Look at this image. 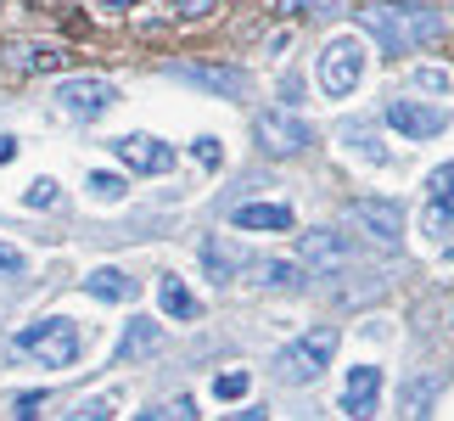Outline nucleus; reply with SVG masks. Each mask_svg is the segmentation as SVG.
<instances>
[{
  "label": "nucleus",
  "instance_id": "obj_8",
  "mask_svg": "<svg viewBox=\"0 0 454 421\" xmlns=\"http://www.w3.org/2000/svg\"><path fill=\"white\" fill-rule=\"evenodd\" d=\"M387 124L410 140H432V135L449 130V118L438 107H427V101H415V96H398V101H387Z\"/></svg>",
  "mask_w": 454,
  "mask_h": 421
},
{
  "label": "nucleus",
  "instance_id": "obj_12",
  "mask_svg": "<svg viewBox=\"0 0 454 421\" xmlns=\"http://www.w3.org/2000/svg\"><path fill=\"white\" fill-rule=\"evenodd\" d=\"M376 393H381V371L376 365H354L348 382H342V416H371Z\"/></svg>",
  "mask_w": 454,
  "mask_h": 421
},
{
  "label": "nucleus",
  "instance_id": "obj_31",
  "mask_svg": "<svg viewBox=\"0 0 454 421\" xmlns=\"http://www.w3.org/2000/svg\"><path fill=\"white\" fill-rule=\"evenodd\" d=\"M23 203H28V208H51V203H57V180H34V186L23 191Z\"/></svg>",
  "mask_w": 454,
  "mask_h": 421
},
{
  "label": "nucleus",
  "instance_id": "obj_3",
  "mask_svg": "<svg viewBox=\"0 0 454 421\" xmlns=\"http://www.w3.org/2000/svg\"><path fill=\"white\" fill-rule=\"evenodd\" d=\"M12 348L17 354H28V360H40V365H74L79 360V331H74V321H62V314H51V321H34V326H23L12 338Z\"/></svg>",
  "mask_w": 454,
  "mask_h": 421
},
{
  "label": "nucleus",
  "instance_id": "obj_7",
  "mask_svg": "<svg viewBox=\"0 0 454 421\" xmlns=\"http://www.w3.org/2000/svg\"><path fill=\"white\" fill-rule=\"evenodd\" d=\"M118 101V84L113 79H62L57 84V107L74 113V118H101Z\"/></svg>",
  "mask_w": 454,
  "mask_h": 421
},
{
  "label": "nucleus",
  "instance_id": "obj_22",
  "mask_svg": "<svg viewBox=\"0 0 454 421\" xmlns=\"http://www.w3.org/2000/svg\"><path fill=\"white\" fill-rule=\"evenodd\" d=\"M348 0H275V12H309V17H331V12H342Z\"/></svg>",
  "mask_w": 454,
  "mask_h": 421
},
{
  "label": "nucleus",
  "instance_id": "obj_29",
  "mask_svg": "<svg viewBox=\"0 0 454 421\" xmlns=\"http://www.w3.org/2000/svg\"><path fill=\"white\" fill-rule=\"evenodd\" d=\"M342 140H354V147H359L364 157H376V163H381V157H387V152H381L376 140H371V130H364V124H348V130H342Z\"/></svg>",
  "mask_w": 454,
  "mask_h": 421
},
{
  "label": "nucleus",
  "instance_id": "obj_20",
  "mask_svg": "<svg viewBox=\"0 0 454 421\" xmlns=\"http://www.w3.org/2000/svg\"><path fill=\"white\" fill-rule=\"evenodd\" d=\"M427 399H438V377H415L398 393V416H427Z\"/></svg>",
  "mask_w": 454,
  "mask_h": 421
},
{
  "label": "nucleus",
  "instance_id": "obj_37",
  "mask_svg": "<svg viewBox=\"0 0 454 421\" xmlns=\"http://www.w3.org/2000/svg\"><path fill=\"white\" fill-rule=\"evenodd\" d=\"M449 258H454V248H449Z\"/></svg>",
  "mask_w": 454,
  "mask_h": 421
},
{
  "label": "nucleus",
  "instance_id": "obj_16",
  "mask_svg": "<svg viewBox=\"0 0 454 421\" xmlns=\"http://www.w3.org/2000/svg\"><path fill=\"white\" fill-rule=\"evenodd\" d=\"M236 231H292V208L286 203H241Z\"/></svg>",
  "mask_w": 454,
  "mask_h": 421
},
{
  "label": "nucleus",
  "instance_id": "obj_35",
  "mask_svg": "<svg viewBox=\"0 0 454 421\" xmlns=\"http://www.w3.org/2000/svg\"><path fill=\"white\" fill-rule=\"evenodd\" d=\"M17 157V140H0V163H12Z\"/></svg>",
  "mask_w": 454,
  "mask_h": 421
},
{
  "label": "nucleus",
  "instance_id": "obj_18",
  "mask_svg": "<svg viewBox=\"0 0 454 421\" xmlns=\"http://www.w3.org/2000/svg\"><path fill=\"white\" fill-rule=\"evenodd\" d=\"M157 304H163L168 321H197V298H191V287L180 275H163L157 281Z\"/></svg>",
  "mask_w": 454,
  "mask_h": 421
},
{
  "label": "nucleus",
  "instance_id": "obj_15",
  "mask_svg": "<svg viewBox=\"0 0 454 421\" xmlns=\"http://www.w3.org/2000/svg\"><path fill=\"white\" fill-rule=\"evenodd\" d=\"M247 265H253V258L241 253L236 242H224V236H207V242H202V270L214 275V281H231L236 270H247Z\"/></svg>",
  "mask_w": 454,
  "mask_h": 421
},
{
  "label": "nucleus",
  "instance_id": "obj_19",
  "mask_svg": "<svg viewBox=\"0 0 454 421\" xmlns=\"http://www.w3.org/2000/svg\"><path fill=\"white\" fill-rule=\"evenodd\" d=\"M253 281L258 287H292V281L303 275V265H292V258H253Z\"/></svg>",
  "mask_w": 454,
  "mask_h": 421
},
{
  "label": "nucleus",
  "instance_id": "obj_5",
  "mask_svg": "<svg viewBox=\"0 0 454 421\" xmlns=\"http://www.w3.org/2000/svg\"><path fill=\"white\" fill-rule=\"evenodd\" d=\"M253 135H258V147H264L270 157H292V152H303L314 140V130L292 107H264L253 118Z\"/></svg>",
  "mask_w": 454,
  "mask_h": 421
},
{
  "label": "nucleus",
  "instance_id": "obj_9",
  "mask_svg": "<svg viewBox=\"0 0 454 421\" xmlns=\"http://www.w3.org/2000/svg\"><path fill=\"white\" fill-rule=\"evenodd\" d=\"M168 74H174V79H185V84H202V91H214V96H247V74H241V68H214V62H168Z\"/></svg>",
  "mask_w": 454,
  "mask_h": 421
},
{
  "label": "nucleus",
  "instance_id": "obj_28",
  "mask_svg": "<svg viewBox=\"0 0 454 421\" xmlns=\"http://www.w3.org/2000/svg\"><path fill=\"white\" fill-rule=\"evenodd\" d=\"M427 197H454V163H443V169L427 174Z\"/></svg>",
  "mask_w": 454,
  "mask_h": 421
},
{
  "label": "nucleus",
  "instance_id": "obj_1",
  "mask_svg": "<svg viewBox=\"0 0 454 421\" xmlns=\"http://www.w3.org/2000/svg\"><path fill=\"white\" fill-rule=\"evenodd\" d=\"M359 28L387 51V57H404L415 45H432L443 34V17L432 6H404V0H376V6H359Z\"/></svg>",
  "mask_w": 454,
  "mask_h": 421
},
{
  "label": "nucleus",
  "instance_id": "obj_24",
  "mask_svg": "<svg viewBox=\"0 0 454 421\" xmlns=\"http://www.w3.org/2000/svg\"><path fill=\"white\" fill-rule=\"evenodd\" d=\"M90 197L96 203H118L124 197V180H118V174H90Z\"/></svg>",
  "mask_w": 454,
  "mask_h": 421
},
{
  "label": "nucleus",
  "instance_id": "obj_2",
  "mask_svg": "<svg viewBox=\"0 0 454 421\" xmlns=\"http://www.w3.org/2000/svg\"><path fill=\"white\" fill-rule=\"evenodd\" d=\"M337 343H342V331L320 321V326H309L298 343H286L281 354H275V377L281 382H314L331 365V354H337Z\"/></svg>",
  "mask_w": 454,
  "mask_h": 421
},
{
  "label": "nucleus",
  "instance_id": "obj_6",
  "mask_svg": "<svg viewBox=\"0 0 454 421\" xmlns=\"http://www.w3.org/2000/svg\"><path fill=\"white\" fill-rule=\"evenodd\" d=\"M348 225H359L376 248H398V242H404V208L387 203V197H359L348 208Z\"/></svg>",
  "mask_w": 454,
  "mask_h": 421
},
{
  "label": "nucleus",
  "instance_id": "obj_25",
  "mask_svg": "<svg viewBox=\"0 0 454 421\" xmlns=\"http://www.w3.org/2000/svg\"><path fill=\"white\" fill-rule=\"evenodd\" d=\"M410 79H415V91H449V84H454L443 68H432V62H427V68H415Z\"/></svg>",
  "mask_w": 454,
  "mask_h": 421
},
{
  "label": "nucleus",
  "instance_id": "obj_32",
  "mask_svg": "<svg viewBox=\"0 0 454 421\" xmlns=\"http://www.w3.org/2000/svg\"><path fill=\"white\" fill-rule=\"evenodd\" d=\"M214 393H219V399H241V393H247V371H224V377L214 382Z\"/></svg>",
  "mask_w": 454,
  "mask_h": 421
},
{
  "label": "nucleus",
  "instance_id": "obj_21",
  "mask_svg": "<svg viewBox=\"0 0 454 421\" xmlns=\"http://www.w3.org/2000/svg\"><path fill=\"white\" fill-rule=\"evenodd\" d=\"M427 236H454V197H427Z\"/></svg>",
  "mask_w": 454,
  "mask_h": 421
},
{
  "label": "nucleus",
  "instance_id": "obj_23",
  "mask_svg": "<svg viewBox=\"0 0 454 421\" xmlns=\"http://www.w3.org/2000/svg\"><path fill=\"white\" fill-rule=\"evenodd\" d=\"M224 6V0H174V17L180 23H202V17H214Z\"/></svg>",
  "mask_w": 454,
  "mask_h": 421
},
{
  "label": "nucleus",
  "instance_id": "obj_34",
  "mask_svg": "<svg viewBox=\"0 0 454 421\" xmlns=\"http://www.w3.org/2000/svg\"><path fill=\"white\" fill-rule=\"evenodd\" d=\"M79 421H96V416H107V399H84V405L74 410Z\"/></svg>",
  "mask_w": 454,
  "mask_h": 421
},
{
  "label": "nucleus",
  "instance_id": "obj_36",
  "mask_svg": "<svg viewBox=\"0 0 454 421\" xmlns=\"http://www.w3.org/2000/svg\"><path fill=\"white\" fill-rule=\"evenodd\" d=\"M101 6H113V12H124V6H135V0H101Z\"/></svg>",
  "mask_w": 454,
  "mask_h": 421
},
{
  "label": "nucleus",
  "instance_id": "obj_4",
  "mask_svg": "<svg viewBox=\"0 0 454 421\" xmlns=\"http://www.w3.org/2000/svg\"><path fill=\"white\" fill-rule=\"evenodd\" d=\"M359 79H364L359 34H337V40H325V51H320V91L325 96H354Z\"/></svg>",
  "mask_w": 454,
  "mask_h": 421
},
{
  "label": "nucleus",
  "instance_id": "obj_27",
  "mask_svg": "<svg viewBox=\"0 0 454 421\" xmlns=\"http://www.w3.org/2000/svg\"><path fill=\"white\" fill-rule=\"evenodd\" d=\"M152 421H191L197 416V405H191V399H168V405H157V410H146Z\"/></svg>",
  "mask_w": 454,
  "mask_h": 421
},
{
  "label": "nucleus",
  "instance_id": "obj_33",
  "mask_svg": "<svg viewBox=\"0 0 454 421\" xmlns=\"http://www.w3.org/2000/svg\"><path fill=\"white\" fill-rule=\"evenodd\" d=\"M45 405V393H23V399H12V416H34Z\"/></svg>",
  "mask_w": 454,
  "mask_h": 421
},
{
  "label": "nucleus",
  "instance_id": "obj_14",
  "mask_svg": "<svg viewBox=\"0 0 454 421\" xmlns=\"http://www.w3.org/2000/svg\"><path fill=\"white\" fill-rule=\"evenodd\" d=\"M62 62H67V51H57V45H28V40L6 45L12 74H62Z\"/></svg>",
  "mask_w": 454,
  "mask_h": 421
},
{
  "label": "nucleus",
  "instance_id": "obj_26",
  "mask_svg": "<svg viewBox=\"0 0 454 421\" xmlns=\"http://www.w3.org/2000/svg\"><path fill=\"white\" fill-rule=\"evenodd\" d=\"M23 270H28L23 248H12V242H0V281H12V275H23Z\"/></svg>",
  "mask_w": 454,
  "mask_h": 421
},
{
  "label": "nucleus",
  "instance_id": "obj_30",
  "mask_svg": "<svg viewBox=\"0 0 454 421\" xmlns=\"http://www.w3.org/2000/svg\"><path fill=\"white\" fill-rule=\"evenodd\" d=\"M191 152H197V163H202V169H219V163H224V147H219L214 135H202V140H197Z\"/></svg>",
  "mask_w": 454,
  "mask_h": 421
},
{
  "label": "nucleus",
  "instance_id": "obj_11",
  "mask_svg": "<svg viewBox=\"0 0 454 421\" xmlns=\"http://www.w3.org/2000/svg\"><path fill=\"white\" fill-rule=\"evenodd\" d=\"M298 265H309V270H342L348 265V242L337 236V231H303L298 236Z\"/></svg>",
  "mask_w": 454,
  "mask_h": 421
},
{
  "label": "nucleus",
  "instance_id": "obj_10",
  "mask_svg": "<svg viewBox=\"0 0 454 421\" xmlns=\"http://www.w3.org/2000/svg\"><path fill=\"white\" fill-rule=\"evenodd\" d=\"M113 152L124 157L135 174H163V169H174L168 140H157V135H118V140H113Z\"/></svg>",
  "mask_w": 454,
  "mask_h": 421
},
{
  "label": "nucleus",
  "instance_id": "obj_17",
  "mask_svg": "<svg viewBox=\"0 0 454 421\" xmlns=\"http://www.w3.org/2000/svg\"><path fill=\"white\" fill-rule=\"evenodd\" d=\"M84 292L101 298V304H129L141 287H135V275H124V270L107 265V270H90V275H84Z\"/></svg>",
  "mask_w": 454,
  "mask_h": 421
},
{
  "label": "nucleus",
  "instance_id": "obj_13",
  "mask_svg": "<svg viewBox=\"0 0 454 421\" xmlns=\"http://www.w3.org/2000/svg\"><path fill=\"white\" fill-rule=\"evenodd\" d=\"M157 348H163V326L157 321H129L124 338H118V348H113V365H135V360L157 354Z\"/></svg>",
  "mask_w": 454,
  "mask_h": 421
}]
</instances>
